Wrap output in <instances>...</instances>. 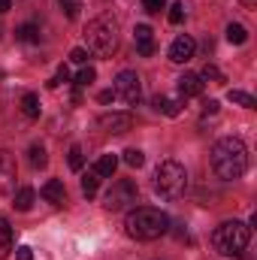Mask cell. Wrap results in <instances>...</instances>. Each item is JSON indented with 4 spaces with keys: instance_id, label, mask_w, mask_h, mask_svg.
I'll return each mask as SVG.
<instances>
[{
    "instance_id": "obj_19",
    "label": "cell",
    "mask_w": 257,
    "mask_h": 260,
    "mask_svg": "<svg viewBox=\"0 0 257 260\" xmlns=\"http://www.w3.org/2000/svg\"><path fill=\"white\" fill-rule=\"evenodd\" d=\"M227 100L236 103V106H245V109H257V100L245 91H227Z\"/></svg>"
},
{
    "instance_id": "obj_24",
    "label": "cell",
    "mask_w": 257,
    "mask_h": 260,
    "mask_svg": "<svg viewBox=\"0 0 257 260\" xmlns=\"http://www.w3.org/2000/svg\"><path fill=\"white\" fill-rule=\"evenodd\" d=\"M94 79H97V70H94V67H82V70L76 73V85H79V88H88Z\"/></svg>"
},
{
    "instance_id": "obj_1",
    "label": "cell",
    "mask_w": 257,
    "mask_h": 260,
    "mask_svg": "<svg viewBox=\"0 0 257 260\" xmlns=\"http://www.w3.org/2000/svg\"><path fill=\"white\" fill-rule=\"evenodd\" d=\"M212 170L218 173V179L224 182H233V179H242L245 170H248V148L242 139L236 136H224L212 145Z\"/></svg>"
},
{
    "instance_id": "obj_23",
    "label": "cell",
    "mask_w": 257,
    "mask_h": 260,
    "mask_svg": "<svg viewBox=\"0 0 257 260\" xmlns=\"http://www.w3.org/2000/svg\"><path fill=\"white\" fill-rule=\"evenodd\" d=\"M97 188H100V176L91 170V173L82 179V194H85V197H94V194H97Z\"/></svg>"
},
{
    "instance_id": "obj_36",
    "label": "cell",
    "mask_w": 257,
    "mask_h": 260,
    "mask_svg": "<svg viewBox=\"0 0 257 260\" xmlns=\"http://www.w3.org/2000/svg\"><path fill=\"white\" fill-rule=\"evenodd\" d=\"M9 9H12V3H9V0H0V15H3V12H9Z\"/></svg>"
},
{
    "instance_id": "obj_3",
    "label": "cell",
    "mask_w": 257,
    "mask_h": 260,
    "mask_svg": "<svg viewBox=\"0 0 257 260\" xmlns=\"http://www.w3.org/2000/svg\"><path fill=\"white\" fill-rule=\"evenodd\" d=\"M251 242V227L242 221H224L215 233H212V245L218 254L224 257H239Z\"/></svg>"
},
{
    "instance_id": "obj_7",
    "label": "cell",
    "mask_w": 257,
    "mask_h": 260,
    "mask_svg": "<svg viewBox=\"0 0 257 260\" xmlns=\"http://www.w3.org/2000/svg\"><path fill=\"white\" fill-rule=\"evenodd\" d=\"M115 97H121L127 106H136L139 103V97H142V85H139V76L133 73V70H121L118 76H115Z\"/></svg>"
},
{
    "instance_id": "obj_37",
    "label": "cell",
    "mask_w": 257,
    "mask_h": 260,
    "mask_svg": "<svg viewBox=\"0 0 257 260\" xmlns=\"http://www.w3.org/2000/svg\"><path fill=\"white\" fill-rule=\"evenodd\" d=\"M242 3H245V6H254L257 0H242Z\"/></svg>"
},
{
    "instance_id": "obj_2",
    "label": "cell",
    "mask_w": 257,
    "mask_h": 260,
    "mask_svg": "<svg viewBox=\"0 0 257 260\" xmlns=\"http://www.w3.org/2000/svg\"><path fill=\"white\" fill-rule=\"evenodd\" d=\"M124 230H127L130 239L151 242V239H160V236L170 230V218H167V212H160V209L139 206V209H133V212L127 215Z\"/></svg>"
},
{
    "instance_id": "obj_31",
    "label": "cell",
    "mask_w": 257,
    "mask_h": 260,
    "mask_svg": "<svg viewBox=\"0 0 257 260\" xmlns=\"http://www.w3.org/2000/svg\"><path fill=\"white\" fill-rule=\"evenodd\" d=\"M142 6H145V12H160V9H167V0H142Z\"/></svg>"
},
{
    "instance_id": "obj_13",
    "label": "cell",
    "mask_w": 257,
    "mask_h": 260,
    "mask_svg": "<svg viewBox=\"0 0 257 260\" xmlns=\"http://www.w3.org/2000/svg\"><path fill=\"white\" fill-rule=\"evenodd\" d=\"M115 170H118V157H115V154H103V157L94 164V173H97L100 179H112Z\"/></svg>"
},
{
    "instance_id": "obj_22",
    "label": "cell",
    "mask_w": 257,
    "mask_h": 260,
    "mask_svg": "<svg viewBox=\"0 0 257 260\" xmlns=\"http://www.w3.org/2000/svg\"><path fill=\"white\" fill-rule=\"evenodd\" d=\"M27 154H30V167H34V170H43V167L49 164V157H46V148H43V145H30V151H27Z\"/></svg>"
},
{
    "instance_id": "obj_18",
    "label": "cell",
    "mask_w": 257,
    "mask_h": 260,
    "mask_svg": "<svg viewBox=\"0 0 257 260\" xmlns=\"http://www.w3.org/2000/svg\"><path fill=\"white\" fill-rule=\"evenodd\" d=\"M34 200H37V194H34V188H21V191L15 194V209H18V212H30Z\"/></svg>"
},
{
    "instance_id": "obj_25",
    "label": "cell",
    "mask_w": 257,
    "mask_h": 260,
    "mask_svg": "<svg viewBox=\"0 0 257 260\" xmlns=\"http://www.w3.org/2000/svg\"><path fill=\"white\" fill-rule=\"evenodd\" d=\"M124 164H127L130 170H139V167L145 164V154H142L139 148H127V151H124Z\"/></svg>"
},
{
    "instance_id": "obj_10",
    "label": "cell",
    "mask_w": 257,
    "mask_h": 260,
    "mask_svg": "<svg viewBox=\"0 0 257 260\" xmlns=\"http://www.w3.org/2000/svg\"><path fill=\"white\" fill-rule=\"evenodd\" d=\"M133 40H136V49H139L142 58L154 55V30H151L148 24H136V27H133Z\"/></svg>"
},
{
    "instance_id": "obj_35",
    "label": "cell",
    "mask_w": 257,
    "mask_h": 260,
    "mask_svg": "<svg viewBox=\"0 0 257 260\" xmlns=\"http://www.w3.org/2000/svg\"><path fill=\"white\" fill-rule=\"evenodd\" d=\"M203 112H206V115H215V112H218V100H206V103H203Z\"/></svg>"
},
{
    "instance_id": "obj_32",
    "label": "cell",
    "mask_w": 257,
    "mask_h": 260,
    "mask_svg": "<svg viewBox=\"0 0 257 260\" xmlns=\"http://www.w3.org/2000/svg\"><path fill=\"white\" fill-rule=\"evenodd\" d=\"M70 61H73V64H88V52H85V49H73V52H70Z\"/></svg>"
},
{
    "instance_id": "obj_29",
    "label": "cell",
    "mask_w": 257,
    "mask_h": 260,
    "mask_svg": "<svg viewBox=\"0 0 257 260\" xmlns=\"http://www.w3.org/2000/svg\"><path fill=\"white\" fill-rule=\"evenodd\" d=\"M185 21V6L182 3H173L170 6V24H182Z\"/></svg>"
},
{
    "instance_id": "obj_15",
    "label": "cell",
    "mask_w": 257,
    "mask_h": 260,
    "mask_svg": "<svg viewBox=\"0 0 257 260\" xmlns=\"http://www.w3.org/2000/svg\"><path fill=\"white\" fill-rule=\"evenodd\" d=\"M151 103H154V109H157V112H164V115H170V118H176V115L182 112L176 100H170V97H160V94H157V97H154Z\"/></svg>"
},
{
    "instance_id": "obj_16",
    "label": "cell",
    "mask_w": 257,
    "mask_h": 260,
    "mask_svg": "<svg viewBox=\"0 0 257 260\" xmlns=\"http://www.w3.org/2000/svg\"><path fill=\"white\" fill-rule=\"evenodd\" d=\"M9 251H12V227L0 218V260H6Z\"/></svg>"
},
{
    "instance_id": "obj_34",
    "label": "cell",
    "mask_w": 257,
    "mask_h": 260,
    "mask_svg": "<svg viewBox=\"0 0 257 260\" xmlns=\"http://www.w3.org/2000/svg\"><path fill=\"white\" fill-rule=\"evenodd\" d=\"M97 100H100V103H112V100H115V91H112V88H109V91H100Z\"/></svg>"
},
{
    "instance_id": "obj_9",
    "label": "cell",
    "mask_w": 257,
    "mask_h": 260,
    "mask_svg": "<svg viewBox=\"0 0 257 260\" xmlns=\"http://www.w3.org/2000/svg\"><path fill=\"white\" fill-rule=\"evenodd\" d=\"M194 52H197V43H194L191 37H179V40H173V46H170V61H173V64H188L194 58Z\"/></svg>"
},
{
    "instance_id": "obj_8",
    "label": "cell",
    "mask_w": 257,
    "mask_h": 260,
    "mask_svg": "<svg viewBox=\"0 0 257 260\" xmlns=\"http://www.w3.org/2000/svg\"><path fill=\"white\" fill-rule=\"evenodd\" d=\"M15 179H18L15 157L9 151H0V194H12L15 191Z\"/></svg>"
},
{
    "instance_id": "obj_33",
    "label": "cell",
    "mask_w": 257,
    "mask_h": 260,
    "mask_svg": "<svg viewBox=\"0 0 257 260\" xmlns=\"http://www.w3.org/2000/svg\"><path fill=\"white\" fill-rule=\"evenodd\" d=\"M15 260H34L30 245H18V248H15Z\"/></svg>"
},
{
    "instance_id": "obj_27",
    "label": "cell",
    "mask_w": 257,
    "mask_h": 260,
    "mask_svg": "<svg viewBox=\"0 0 257 260\" xmlns=\"http://www.w3.org/2000/svg\"><path fill=\"white\" fill-rule=\"evenodd\" d=\"M200 79H206V82H209V79H212V82H224V76H221V70H218L215 64H206V67H203V73H200Z\"/></svg>"
},
{
    "instance_id": "obj_5",
    "label": "cell",
    "mask_w": 257,
    "mask_h": 260,
    "mask_svg": "<svg viewBox=\"0 0 257 260\" xmlns=\"http://www.w3.org/2000/svg\"><path fill=\"white\" fill-rule=\"evenodd\" d=\"M154 191L167 200H179L188 191V173L179 160H164L154 170Z\"/></svg>"
},
{
    "instance_id": "obj_6",
    "label": "cell",
    "mask_w": 257,
    "mask_h": 260,
    "mask_svg": "<svg viewBox=\"0 0 257 260\" xmlns=\"http://www.w3.org/2000/svg\"><path fill=\"white\" fill-rule=\"evenodd\" d=\"M133 203H136V185L130 179H118L103 197V209L106 212H121V209H127Z\"/></svg>"
},
{
    "instance_id": "obj_11",
    "label": "cell",
    "mask_w": 257,
    "mask_h": 260,
    "mask_svg": "<svg viewBox=\"0 0 257 260\" xmlns=\"http://www.w3.org/2000/svg\"><path fill=\"white\" fill-rule=\"evenodd\" d=\"M40 194H43V200H49L52 206H64V203H67V191H64V182H58V179H52V182H46Z\"/></svg>"
},
{
    "instance_id": "obj_26",
    "label": "cell",
    "mask_w": 257,
    "mask_h": 260,
    "mask_svg": "<svg viewBox=\"0 0 257 260\" xmlns=\"http://www.w3.org/2000/svg\"><path fill=\"white\" fill-rule=\"evenodd\" d=\"M61 9H64L67 18H79V9H82V0H58Z\"/></svg>"
},
{
    "instance_id": "obj_20",
    "label": "cell",
    "mask_w": 257,
    "mask_h": 260,
    "mask_svg": "<svg viewBox=\"0 0 257 260\" xmlns=\"http://www.w3.org/2000/svg\"><path fill=\"white\" fill-rule=\"evenodd\" d=\"M227 40H230L233 46H245V43H248V30H245L242 24H227Z\"/></svg>"
},
{
    "instance_id": "obj_30",
    "label": "cell",
    "mask_w": 257,
    "mask_h": 260,
    "mask_svg": "<svg viewBox=\"0 0 257 260\" xmlns=\"http://www.w3.org/2000/svg\"><path fill=\"white\" fill-rule=\"evenodd\" d=\"M61 82H70V70H67L64 64L58 67V73H55V79H52V82H46V85H49V88H58Z\"/></svg>"
},
{
    "instance_id": "obj_17",
    "label": "cell",
    "mask_w": 257,
    "mask_h": 260,
    "mask_svg": "<svg viewBox=\"0 0 257 260\" xmlns=\"http://www.w3.org/2000/svg\"><path fill=\"white\" fill-rule=\"evenodd\" d=\"M21 112L27 118H40V97L37 94H24L21 97Z\"/></svg>"
},
{
    "instance_id": "obj_14",
    "label": "cell",
    "mask_w": 257,
    "mask_h": 260,
    "mask_svg": "<svg viewBox=\"0 0 257 260\" xmlns=\"http://www.w3.org/2000/svg\"><path fill=\"white\" fill-rule=\"evenodd\" d=\"M100 124L109 127V133H127L130 130V115H103Z\"/></svg>"
},
{
    "instance_id": "obj_4",
    "label": "cell",
    "mask_w": 257,
    "mask_h": 260,
    "mask_svg": "<svg viewBox=\"0 0 257 260\" xmlns=\"http://www.w3.org/2000/svg\"><path fill=\"white\" fill-rule=\"evenodd\" d=\"M85 40H88V49L97 52V55H112L118 49V24L112 15H100L94 21H88L85 27Z\"/></svg>"
},
{
    "instance_id": "obj_21",
    "label": "cell",
    "mask_w": 257,
    "mask_h": 260,
    "mask_svg": "<svg viewBox=\"0 0 257 260\" xmlns=\"http://www.w3.org/2000/svg\"><path fill=\"white\" fill-rule=\"evenodd\" d=\"M15 37H18L21 43H40V27H37V24H21V27L15 30Z\"/></svg>"
},
{
    "instance_id": "obj_28",
    "label": "cell",
    "mask_w": 257,
    "mask_h": 260,
    "mask_svg": "<svg viewBox=\"0 0 257 260\" xmlns=\"http://www.w3.org/2000/svg\"><path fill=\"white\" fill-rule=\"evenodd\" d=\"M82 164H85L82 148H79V145H73V148H70V170H76V173H79V170H82Z\"/></svg>"
},
{
    "instance_id": "obj_12",
    "label": "cell",
    "mask_w": 257,
    "mask_h": 260,
    "mask_svg": "<svg viewBox=\"0 0 257 260\" xmlns=\"http://www.w3.org/2000/svg\"><path fill=\"white\" fill-rule=\"evenodd\" d=\"M179 94H182V97H200V94H203V79L194 76V73H185V76L179 79Z\"/></svg>"
}]
</instances>
